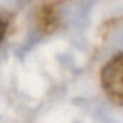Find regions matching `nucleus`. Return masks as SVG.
<instances>
[{
  "instance_id": "1",
  "label": "nucleus",
  "mask_w": 123,
  "mask_h": 123,
  "mask_svg": "<svg viewBox=\"0 0 123 123\" xmlns=\"http://www.w3.org/2000/svg\"><path fill=\"white\" fill-rule=\"evenodd\" d=\"M101 86L112 101L123 105V53L109 59L103 67Z\"/></svg>"
},
{
  "instance_id": "2",
  "label": "nucleus",
  "mask_w": 123,
  "mask_h": 123,
  "mask_svg": "<svg viewBox=\"0 0 123 123\" xmlns=\"http://www.w3.org/2000/svg\"><path fill=\"white\" fill-rule=\"evenodd\" d=\"M41 20H39V25L42 30L45 31H51L53 30V27L56 25V19H55V12L51 11L50 8H45L44 12L42 14H39Z\"/></svg>"
},
{
  "instance_id": "3",
  "label": "nucleus",
  "mask_w": 123,
  "mask_h": 123,
  "mask_svg": "<svg viewBox=\"0 0 123 123\" xmlns=\"http://www.w3.org/2000/svg\"><path fill=\"white\" fill-rule=\"evenodd\" d=\"M6 28H8V17H5V16H0V42L3 41V37H5V33H6Z\"/></svg>"
}]
</instances>
